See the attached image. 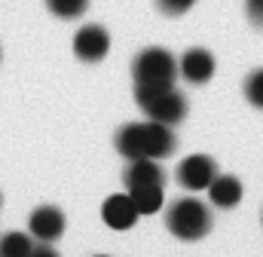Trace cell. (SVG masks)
I'll list each match as a JSON object with an SVG mask.
<instances>
[{"mask_svg": "<svg viewBox=\"0 0 263 257\" xmlns=\"http://www.w3.org/2000/svg\"><path fill=\"white\" fill-rule=\"evenodd\" d=\"M175 147H178V141H175L172 126L156 123V120H150V123H129V126L120 128V135H117V150L126 159H141V156L162 159V156H172Z\"/></svg>", "mask_w": 263, "mask_h": 257, "instance_id": "1", "label": "cell"}, {"mask_svg": "<svg viewBox=\"0 0 263 257\" xmlns=\"http://www.w3.org/2000/svg\"><path fill=\"white\" fill-rule=\"evenodd\" d=\"M165 227L181 242H199L211 230V211H208L205 202H199L193 196H184V199H178V202L168 205Z\"/></svg>", "mask_w": 263, "mask_h": 257, "instance_id": "2", "label": "cell"}, {"mask_svg": "<svg viewBox=\"0 0 263 257\" xmlns=\"http://www.w3.org/2000/svg\"><path fill=\"white\" fill-rule=\"evenodd\" d=\"M135 98H138V107L147 114V120L175 126L187 117V101L175 86H141V83H135Z\"/></svg>", "mask_w": 263, "mask_h": 257, "instance_id": "3", "label": "cell"}, {"mask_svg": "<svg viewBox=\"0 0 263 257\" xmlns=\"http://www.w3.org/2000/svg\"><path fill=\"white\" fill-rule=\"evenodd\" d=\"M132 74H135V83H141V86H175L178 62H175V56L168 49L150 46V49L135 56Z\"/></svg>", "mask_w": 263, "mask_h": 257, "instance_id": "4", "label": "cell"}, {"mask_svg": "<svg viewBox=\"0 0 263 257\" xmlns=\"http://www.w3.org/2000/svg\"><path fill=\"white\" fill-rule=\"evenodd\" d=\"M214 175H217V162L211 156H205V153H193V156H187L178 166V184L190 193L208 190V184L214 181Z\"/></svg>", "mask_w": 263, "mask_h": 257, "instance_id": "5", "label": "cell"}, {"mask_svg": "<svg viewBox=\"0 0 263 257\" xmlns=\"http://www.w3.org/2000/svg\"><path fill=\"white\" fill-rule=\"evenodd\" d=\"M110 49V34L101 28V25H83L77 34H73V56L86 64L101 62Z\"/></svg>", "mask_w": 263, "mask_h": 257, "instance_id": "6", "label": "cell"}, {"mask_svg": "<svg viewBox=\"0 0 263 257\" xmlns=\"http://www.w3.org/2000/svg\"><path fill=\"white\" fill-rule=\"evenodd\" d=\"M28 230H31V236L37 242H46V245L55 242L65 233V214H62V208H55V205L34 208L31 217H28Z\"/></svg>", "mask_w": 263, "mask_h": 257, "instance_id": "7", "label": "cell"}, {"mask_svg": "<svg viewBox=\"0 0 263 257\" xmlns=\"http://www.w3.org/2000/svg\"><path fill=\"white\" fill-rule=\"evenodd\" d=\"M101 217L110 230H132L141 214L129 193H117V196H107V202L101 205Z\"/></svg>", "mask_w": 263, "mask_h": 257, "instance_id": "8", "label": "cell"}, {"mask_svg": "<svg viewBox=\"0 0 263 257\" xmlns=\"http://www.w3.org/2000/svg\"><path fill=\"white\" fill-rule=\"evenodd\" d=\"M178 74H181L187 83L202 86V83H208L211 74H214V56H211L208 49H187L184 59L178 62Z\"/></svg>", "mask_w": 263, "mask_h": 257, "instance_id": "9", "label": "cell"}, {"mask_svg": "<svg viewBox=\"0 0 263 257\" xmlns=\"http://www.w3.org/2000/svg\"><path fill=\"white\" fill-rule=\"evenodd\" d=\"M123 181H126V190L129 187H144V184H162L165 181V172L159 169V159H129L126 172H123Z\"/></svg>", "mask_w": 263, "mask_h": 257, "instance_id": "10", "label": "cell"}, {"mask_svg": "<svg viewBox=\"0 0 263 257\" xmlns=\"http://www.w3.org/2000/svg\"><path fill=\"white\" fill-rule=\"evenodd\" d=\"M208 199L217 208H236L242 202V181L233 175H214V181L208 184Z\"/></svg>", "mask_w": 263, "mask_h": 257, "instance_id": "11", "label": "cell"}, {"mask_svg": "<svg viewBox=\"0 0 263 257\" xmlns=\"http://www.w3.org/2000/svg\"><path fill=\"white\" fill-rule=\"evenodd\" d=\"M138 208V214H156L162 205H165V193L162 184H144V187H129L126 190Z\"/></svg>", "mask_w": 263, "mask_h": 257, "instance_id": "12", "label": "cell"}, {"mask_svg": "<svg viewBox=\"0 0 263 257\" xmlns=\"http://www.w3.org/2000/svg\"><path fill=\"white\" fill-rule=\"evenodd\" d=\"M34 236L28 233H3L0 236V257H31Z\"/></svg>", "mask_w": 263, "mask_h": 257, "instance_id": "13", "label": "cell"}, {"mask_svg": "<svg viewBox=\"0 0 263 257\" xmlns=\"http://www.w3.org/2000/svg\"><path fill=\"white\" fill-rule=\"evenodd\" d=\"M46 6H49L52 15L70 22V19H80V15L89 9V0H46Z\"/></svg>", "mask_w": 263, "mask_h": 257, "instance_id": "14", "label": "cell"}, {"mask_svg": "<svg viewBox=\"0 0 263 257\" xmlns=\"http://www.w3.org/2000/svg\"><path fill=\"white\" fill-rule=\"evenodd\" d=\"M245 98H248L254 107L263 111V67H257V70L248 74V80H245Z\"/></svg>", "mask_w": 263, "mask_h": 257, "instance_id": "15", "label": "cell"}, {"mask_svg": "<svg viewBox=\"0 0 263 257\" xmlns=\"http://www.w3.org/2000/svg\"><path fill=\"white\" fill-rule=\"evenodd\" d=\"M193 3L196 0H156V6H159L162 15H184Z\"/></svg>", "mask_w": 263, "mask_h": 257, "instance_id": "16", "label": "cell"}, {"mask_svg": "<svg viewBox=\"0 0 263 257\" xmlns=\"http://www.w3.org/2000/svg\"><path fill=\"white\" fill-rule=\"evenodd\" d=\"M245 9H248V19L263 28V0H245Z\"/></svg>", "mask_w": 263, "mask_h": 257, "instance_id": "17", "label": "cell"}, {"mask_svg": "<svg viewBox=\"0 0 263 257\" xmlns=\"http://www.w3.org/2000/svg\"><path fill=\"white\" fill-rule=\"evenodd\" d=\"M31 257H59V251H55V248H49L46 242H40V245H34Z\"/></svg>", "mask_w": 263, "mask_h": 257, "instance_id": "18", "label": "cell"}, {"mask_svg": "<svg viewBox=\"0 0 263 257\" xmlns=\"http://www.w3.org/2000/svg\"><path fill=\"white\" fill-rule=\"evenodd\" d=\"M95 257H107V254H95Z\"/></svg>", "mask_w": 263, "mask_h": 257, "instance_id": "19", "label": "cell"}]
</instances>
